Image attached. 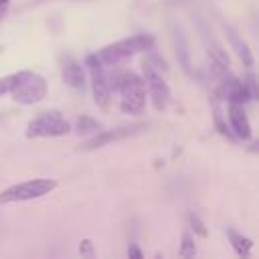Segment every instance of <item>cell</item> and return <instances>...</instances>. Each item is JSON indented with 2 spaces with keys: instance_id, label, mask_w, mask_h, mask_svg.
I'll list each match as a JSON object with an SVG mask.
<instances>
[{
  "instance_id": "obj_12",
  "label": "cell",
  "mask_w": 259,
  "mask_h": 259,
  "mask_svg": "<svg viewBox=\"0 0 259 259\" xmlns=\"http://www.w3.org/2000/svg\"><path fill=\"white\" fill-rule=\"evenodd\" d=\"M223 28H225V32H227V36H229V42H231V47L235 49V53L241 57V61L245 63V65H253V55H251V51H249V47H247V42L245 40H241V36L237 34V30L231 26V24H227V22H223Z\"/></svg>"
},
{
  "instance_id": "obj_20",
  "label": "cell",
  "mask_w": 259,
  "mask_h": 259,
  "mask_svg": "<svg viewBox=\"0 0 259 259\" xmlns=\"http://www.w3.org/2000/svg\"><path fill=\"white\" fill-rule=\"evenodd\" d=\"M79 253L85 255V257H93V255H95V253H93V245H91L89 239H83V241H81V245H79Z\"/></svg>"
},
{
  "instance_id": "obj_22",
  "label": "cell",
  "mask_w": 259,
  "mask_h": 259,
  "mask_svg": "<svg viewBox=\"0 0 259 259\" xmlns=\"http://www.w3.org/2000/svg\"><path fill=\"white\" fill-rule=\"evenodd\" d=\"M8 2H10V0H0V16H2V14H4V10L8 8Z\"/></svg>"
},
{
  "instance_id": "obj_9",
  "label": "cell",
  "mask_w": 259,
  "mask_h": 259,
  "mask_svg": "<svg viewBox=\"0 0 259 259\" xmlns=\"http://www.w3.org/2000/svg\"><path fill=\"white\" fill-rule=\"evenodd\" d=\"M59 69H61V77L63 81L73 87V89H83L85 87V71L83 65L69 53H61L59 55Z\"/></svg>"
},
{
  "instance_id": "obj_14",
  "label": "cell",
  "mask_w": 259,
  "mask_h": 259,
  "mask_svg": "<svg viewBox=\"0 0 259 259\" xmlns=\"http://www.w3.org/2000/svg\"><path fill=\"white\" fill-rule=\"evenodd\" d=\"M225 233H227V237H229V241H231V245H233V249H235V253H237L239 257H249V255H251L253 241H251L249 237H243L241 233H237V231H233V229H227Z\"/></svg>"
},
{
  "instance_id": "obj_21",
  "label": "cell",
  "mask_w": 259,
  "mask_h": 259,
  "mask_svg": "<svg viewBox=\"0 0 259 259\" xmlns=\"http://www.w3.org/2000/svg\"><path fill=\"white\" fill-rule=\"evenodd\" d=\"M127 255H130V257H134V259H142V257H144V255H142V251H140L136 245H130V247H127Z\"/></svg>"
},
{
  "instance_id": "obj_1",
  "label": "cell",
  "mask_w": 259,
  "mask_h": 259,
  "mask_svg": "<svg viewBox=\"0 0 259 259\" xmlns=\"http://www.w3.org/2000/svg\"><path fill=\"white\" fill-rule=\"evenodd\" d=\"M119 89L121 93V101L119 107L123 113H142L144 105H146V83L140 75L132 73V71H123L115 75V81L109 83V87Z\"/></svg>"
},
{
  "instance_id": "obj_8",
  "label": "cell",
  "mask_w": 259,
  "mask_h": 259,
  "mask_svg": "<svg viewBox=\"0 0 259 259\" xmlns=\"http://www.w3.org/2000/svg\"><path fill=\"white\" fill-rule=\"evenodd\" d=\"M142 73H144V83L150 91V97H152V103L158 111H164L172 99V93H170V87L168 83L156 73V69L152 67V63H144L142 65Z\"/></svg>"
},
{
  "instance_id": "obj_13",
  "label": "cell",
  "mask_w": 259,
  "mask_h": 259,
  "mask_svg": "<svg viewBox=\"0 0 259 259\" xmlns=\"http://www.w3.org/2000/svg\"><path fill=\"white\" fill-rule=\"evenodd\" d=\"M172 36H174V45H176V57H178L182 69H184L188 75H192V71H190V49H188V40H186L182 28L174 26V28H172Z\"/></svg>"
},
{
  "instance_id": "obj_4",
  "label": "cell",
  "mask_w": 259,
  "mask_h": 259,
  "mask_svg": "<svg viewBox=\"0 0 259 259\" xmlns=\"http://www.w3.org/2000/svg\"><path fill=\"white\" fill-rule=\"evenodd\" d=\"M55 186H57V180H53V178H32V180L20 182V184H14V186L6 188L4 192H0V204L32 200V198L49 194Z\"/></svg>"
},
{
  "instance_id": "obj_18",
  "label": "cell",
  "mask_w": 259,
  "mask_h": 259,
  "mask_svg": "<svg viewBox=\"0 0 259 259\" xmlns=\"http://www.w3.org/2000/svg\"><path fill=\"white\" fill-rule=\"evenodd\" d=\"M188 223H190V227L194 229V233L196 235H200V237H206V229H204V225H202V221L194 214V212H190L188 214Z\"/></svg>"
},
{
  "instance_id": "obj_16",
  "label": "cell",
  "mask_w": 259,
  "mask_h": 259,
  "mask_svg": "<svg viewBox=\"0 0 259 259\" xmlns=\"http://www.w3.org/2000/svg\"><path fill=\"white\" fill-rule=\"evenodd\" d=\"M212 117H214V125H217V130L223 134V136H227L229 140H233V134H231V130H227V123L223 121V111H221V107L214 103L212 105Z\"/></svg>"
},
{
  "instance_id": "obj_5",
  "label": "cell",
  "mask_w": 259,
  "mask_h": 259,
  "mask_svg": "<svg viewBox=\"0 0 259 259\" xmlns=\"http://www.w3.org/2000/svg\"><path fill=\"white\" fill-rule=\"evenodd\" d=\"M69 132L71 125L59 111H47L26 125V138H57Z\"/></svg>"
},
{
  "instance_id": "obj_19",
  "label": "cell",
  "mask_w": 259,
  "mask_h": 259,
  "mask_svg": "<svg viewBox=\"0 0 259 259\" xmlns=\"http://www.w3.org/2000/svg\"><path fill=\"white\" fill-rule=\"evenodd\" d=\"M14 79H16V75H6V77H0V95H4V93H8V91H10V87H12Z\"/></svg>"
},
{
  "instance_id": "obj_3",
  "label": "cell",
  "mask_w": 259,
  "mask_h": 259,
  "mask_svg": "<svg viewBox=\"0 0 259 259\" xmlns=\"http://www.w3.org/2000/svg\"><path fill=\"white\" fill-rule=\"evenodd\" d=\"M14 75H16V79L8 91L14 101H18L22 105H32V103H38L45 99L47 81L42 75H38L34 71H20Z\"/></svg>"
},
{
  "instance_id": "obj_15",
  "label": "cell",
  "mask_w": 259,
  "mask_h": 259,
  "mask_svg": "<svg viewBox=\"0 0 259 259\" xmlns=\"http://www.w3.org/2000/svg\"><path fill=\"white\" fill-rule=\"evenodd\" d=\"M99 130H103L101 121L93 119L91 115H79L77 121H75V132H77L79 136H93V134H97Z\"/></svg>"
},
{
  "instance_id": "obj_10",
  "label": "cell",
  "mask_w": 259,
  "mask_h": 259,
  "mask_svg": "<svg viewBox=\"0 0 259 259\" xmlns=\"http://www.w3.org/2000/svg\"><path fill=\"white\" fill-rule=\"evenodd\" d=\"M229 119H231V130L235 132L237 138H241V140L251 138V123H249V117H247L241 103L229 105Z\"/></svg>"
},
{
  "instance_id": "obj_6",
  "label": "cell",
  "mask_w": 259,
  "mask_h": 259,
  "mask_svg": "<svg viewBox=\"0 0 259 259\" xmlns=\"http://www.w3.org/2000/svg\"><path fill=\"white\" fill-rule=\"evenodd\" d=\"M85 65L89 67V75H91L93 99H95V103H97L99 109L107 111L109 105H111V87H109V81H107V77H105L103 63H101L95 55H87Z\"/></svg>"
},
{
  "instance_id": "obj_23",
  "label": "cell",
  "mask_w": 259,
  "mask_h": 259,
  "mask_svg": "<svg viewBox=\"0 0 259 259\" xmlns=\"http://www.w3.org/2000/svg\"><path fill=\"white\" fill-rule=\"evenodd\" d=\"M0 51H2V49H0Z\"/></svg>"
},
{
  "instance_id": "obj_17",
  "label": "cell",
  "mask_w": 259,
  "mask_h": 259,
  "mask_svg": "<svg viewBox=\"0 0 259 259\" xmlns=\"http://www.w3.org/2000/svg\"><path fill=\"white\" fill-rule=\"evenodd\" d=\"M194 253H196L194 241H192L190 233H184V235H182V245H180L178 255H180V257H194Z\"/></svg>"
},
{
  "instance_id": "obj_7",
  "label": "cell",
  "mask_w": 259,
  "mask_h": 259,
  "mask_svg": "<svg viewBox=\"0 0 259 259\" xmlns=\"http://www.w3.org/2000/svg\"><path fill=\"white\" fill-rule=\"evenodd\" d=\"M144 130H148V123H132V125H119V127H113V130H99L87 142H83L79 146V150H83V152L97 150V148H103V146H107L111 142L132 138V136H136V134H140Z\"/></svg>"
},
{
  "instance_id": "obj_11",
  "label": "cell",
  "mask_w": 259,
  "mask_h": 259,
  "mask_svg": "<svg viewBox=\"0 0 259 259\" xmlns=\"http://www.w3.org/2000/svg\"><path fill=\"white\" fill-rule=\"evenodd\" d=\"M198 28H200V34H202V40H204V45H206V51H208L210 61H217L219 65L229 67V65H231L229 55H227V53H225V49H223V47L217 42V38L210 34V30L206 28L204 20H198Z\"/></svg>"
},
{
  "instance_id": "obj_2",
  "label": "cell",
  "mask_w": 259,
  "mask_h": 259,
  "mask_svg": "<svg viewBox=\"0 0 259 259\" xmlns=\"http://www.w3.org/2000/svg\"><path fill=\"white\" fill-rule=\"evenodd\" d=\"M154 47V36L148 32L142 34H132L127 38H121L117 42H111L107 47H103L99 53H95V57L103 63V65H117L121 59H127L136 53L148 51Z\"/></svg>"
}]
</instances>
